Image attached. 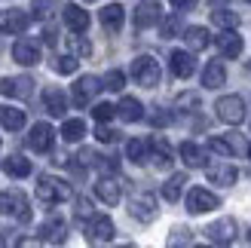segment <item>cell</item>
I'll list each match as a JSON object with an SVG mask.
<instances>
[{
	"mask_svg": "<svg viewBox=\"0 0 251 248\" xmlns=\"http://www.w3.org/2000/svg\"><path fill=\"white\" fill-rule=\"evenodd\" d=\"M129 215H132L135 221H141V224H150V221L156 218V196H150V193H138V196H132Z\"/></svg>",
	"mask_w": 251,
	"mask_h": 248,
	"instance_id": "cell-8",
	"label": "cell"
},
{
	"mask_svg": "<svg viewBox=\"0 0 251 248\" xmlns=\"http://www.w3.org/2000/svg\"><path fill=\"white\" fill-rule=\"evenodd\" d=\"M0 245H3V239H0Z\"/></svg>",
	"mask_w": 251,
	"mask_h": 248,
	"instance_id": "cell-49",
	"label": "cell"
},
{
	"mask_svg": "<svg viewBox=\"0 0 251 248\" xmlns=\"http://www.w3.org/2000/svg\"><path fill=\"white\" fill-rule=\"evenodd\" d=\"M205 175H208L211 184H218V187H233L236 178H239V172H236L230 163H215V166L205 169Z\"/></svg>",
	"mask_w": 251,
	"mask_h": 248,
	"instance_id": "cell-18",
	"label": "cell"
},
{
	"mask_svg": "<svg viewBox=\"0 0 251 248\" xmlns=\"http://www.w3.org/2000/svg\"><path fill=\"white\" fill-rule=\"evenodd\" d=\"M190 242H193V236L187 227H175L172 236H169V245H190Z\"/></svg>",
	"mask_w": 251,
	"mask_h": 248,
	"instance_id": "cell-38",
	"label": "cell"
},
{
	"mask_svg": "<svg viewBox=\"0 0 251 248\" xmlns=\"http://www.w3.org/2000/svg\"><path fill=\"white\" fill-rule=\"evenodd\" d=\"M86 135V123L83 120H65V126H61V138L65 141H80Z\"/></svg>",
	"mask_w": 251,
	"mask_h": 248,
	"instance_id": "cell-32",
	"label": "cell"
},
{
	"mask_svg": "<svg viewBox=\"0 0 251 248\" xmlns=\"http://www.w3.org/2000/svg\"><path fill=\"white\" fill-rule=\"evenodd\" d=\"M43 104H46V114L65 117V110H68V95L61 92L58 86H46V89H43Z\"/></svg>",
	"mask_w": 251,
	"mask_h": 248,
	"instance_id": "cell-19",
	"label": "cell"
},
{
	"mask_svg": "<svg viewBox=\"0 0 251 248\" xmlns=\"http://www.w3.org/2000/svg\"><path fill=\"white\" fill-rule=\"evenodd\" d=\"M218 205H221V199L205 187L187 190V212L190 215H205V212H211V208H218Z\"/></svg>",
	"mask_w": 251,
	"mask_h": 248,
	"instance_id": "cell-5",
	"label": "cell"
},
{
	"mask_svg": "<svg viewBox=\"0 0 251 248\" xmlns=\"http://www.w3.org/2000/svg\"><path fill=\"white\" fill-rule=\"evenodd\" d=\"M52 141H55V129L49 126V123H37L28 135V147L34 153H49L52 150Z\"/></svg>",
	"mask_w": 251,
	"mask_h": 248,
	"instance_id": "cell-9",
	"label": "cell"
},
{
	"mask_svg": "<svg viewBox=\"0 0 251 248\" xmlns=\"http://www.w3.org/2000/svg\"><path fill=\"white\" fill-rule=\"evenodd\" d=\"M123 86H126V74H123V71H107V77H104V89L120 92Z\"/></svg>",
	"mask_w": 251,
	"mask_h": 248,
	"instance_id": "cell-37",
	"label": "cell"
},
{
	"mask_svg": "<svg viewBox=\"0 0 251 248\" xmlns=\"http://www.w3.org/2000/svg\"><path fill=\"white\" fill-rule=\"evenodd\" d=\"M150 123H153V126H169V123H172V114H166V110H156V114L153 117H150Z\"/></svg>",
	"mask_w": 251,
	"mask_h": 248,
	"instance_id": "cell-43",
	"label": "cell"
},
{
	"mask_svg": "<svg viewBox=\"0 0 251 248\" xmlns=\"http://www.w3.org/2000/svg\"><path fill=\"white\" fill-rule=\"evenodd\" d=\"M211 22L218 25V28H239V16L236 12H230V9H218V12H211Z\"/></svg>",
	"mask_w": 251,
	"mask_h": 248,
	"instance_id": "cell-34",
	"label": "cell"
},
{
	"mask_svg": "<svg viewBox=\"0 0 251 248\" xmlns=\"http://www.w3.org/2000/svg\"><path fill=\"white\" fill-rule=\"evenodd\" d=\"M37 196H40V202H46V205H58V202L71 199V184H65L55 175H40L37 178Z\"/></svg>",
	"mask_w": 251,
	"mask_h": 248,
	"instance_id": "cell-1",
	"label": "cell"
},
{
	"mask_svg": "<svg viewBox=\"0 0 251 248\" xmlns=\"http://www.w3.org/2000/svg\"><path fill=\"white\" fill-rule=\"evenodd\" d=\"M31 9L37 19H49L58 9V0H31Z\"/></svg>",
	"mask_w": 251,
	"mask_h": 248,
	"instance_id": "cell-35",
	"label": "cell"
},
{
	"mask_svg": "<svg viewBox=\"0 0 251 248\" xmlns=\"http://www.w3.org/2000/svg\"><path fill=\"white\" fill-rule=\"evenodd\" d=\"M150 147H153V163L159 166V169H169L172 166V150H169V144H166V138H150Z\"/></svg>",
	"mask_w": 251,
	"mask_h": 248,
	"instance_id": "cell-31",
	"label": "cell"
},
{
	"mask_svg": "<svg viewBox=\"0 0 251 248\" xmlns=\"http://www.w3.org/2000/svg\"><path fill=\"white\" fill-rule=\"evenodd\" d=\"M71 49H74L77 55H89V52H92V46L86 43V40H80V37H71Z\"/></svg>",
	"mask_w": 251,
	"mask_h": 248,
	"instance_id": "cell-42",
	"label": "cell"
},
{
	"mask_svg": "<svg viewBox=\"0 0 251 248\" xmlns=\"http://www.w3.org/2000/svg\"><path fill=\"white\" fill-rule=\"evenodd\" d=\"M184 40H187V46H190L193 52H199V49H205L211 43V34L205 28H199V25H190V28L184 31Z\"/></svg>",
	"mask_w": 251,
	"mask_h": 248,
	"instance_id": "cell-28",
	"label": "cell"
},
{
	"mask_svg": "<svg viewBox=\"0 0 251 248\" xmlns=\"http://www.w3.org/2000/svg\"><path fill=\"white\" fill-rule=\"evenodd\" d=\"M147 141H141V138H132L129 144H126V156L132 159V163H147Z\"/></svg>",
	"mask_w": 251,
	"mask_h": 248,
	"instance_id": "cell-33",
	"label": "cell"
},
{
	"mask_svg": "<svg viewBox=\"0 0 251 248\" xmlns=\"http://www.w3.org/2000/svg\"><path fill=\"white\" fill-rule=\"evenodd\" d=\"M40 239H43V242H52V245L65 242V239H68V227H65V221H61V218H49L46 224L40 227Z\"/></svg>",
	"mask_w": 251,
	"mask_h": 248,
	"instance_id": "cell-21",
	"label": "cell"
},
{
	"mask_svg": "<svg viewBox=\"0 0 251 248\" xmlns=\"http://www.w3.org/2000/svg\"><path fill=\"white\" fill-rule=\"evenodd\" d=\"M12 58L25 68L37 65V61H40V43L31 40V37H22V40H16V46H12Z\"/></svg>",
	"mask_w": 251,
	"mask_h": 248,
	"instance_id": "cell-11",
	"label": "cell"
},
{
	"mask_svg": "<svg viewBox=\"0 0 251 248\" xmlns=\"http://www.w3.org/2000/svg\"><path fill=\"white\" fill-rule=\"evenodd\" d=\"M28 25H31V16L25 9H6L0 16V31H6V34H25Z\"/></svg>",
	"mask_w": 251,
	"mask_h": 248,
	"instance_id": "cell-13",
	"label": "cell"
},
{
	"mask_svg": "<svg viewBox=\"0 0 251 248\" xmlns=\"http://www.w3.org/2000/svg\"><path fill=\"white\" fill-rule=\"evenodd\" d=\"M34 80L31 77H6V80H0V95H6V98H28L34 89Z\"/></svg>",
	"mask_w": 251,
	"mask_h": 248,
	"instance_id": "cell-16",
	"label": "cell"
},
{
	"mask_svg": "<svg viewBox=\"0 0 251 248\" xmlns=\"http://www.w3.org/2000/svg\"><path fill=\"white\" fill-rule=\"evenodd\" d=\"M205 236H208V242H215V245H230L236 239V221L233 218L215 221V224L205 227Z\"/></svg>",
	"mask_w": 251,
	"mask_h": 248,
	"instance_id": "cell-10",
	"label": "cell"
},
{
	"mask_svg": "<svg viewBox=\"0 0 251 248\" xmlns=\"http://www.w3.org/2000/svg\"><path fill=\"white\" fill-rule=\"evenodd\" d=\"M86 239L101 245V242H110L114 239V221H110L107 215H95L89 218V224H86Z\"/></svg>",
	"mask_w": 251,
	"mask_h": 248,
	"instance_id": "cell-7",
	"label": "cell"
},
{
	"mask_svg": "<svg viewBox=\"0 0 251 248\" xmlns=\"http://www.w3.org/2000/svg\"><path fill=\"white\" fill-rule=\"evenodd\" d=\"M65 25L74 31V34H83L86 28H89V12H86L80 3H65Z\"/></svg>",
	"mask_w": 251,
	"mask_h": 248,
	"instance_id": "cell-17",
	"label": "cell"
},
{
	"mask_svg": "<svg viewBox=\"0 0 251 248\" xmlns=\"http://www.w3.org/2000/svg\"><path fill=\"white\" fill-rule=\"evenodd\" d=\"M215 46L224 58H239L242 55V37L236 34V28H227L221 37H215Z\"/></svg>",
	"mask_w": 251,
	"mask_h": 248,
	"instance_id": "cell-14",
	"label": "cell"
},
{
	"mask_svg": "<svg viewBox=\"0 0 251 248\" xmlns=\"http://www.w3.org/2000/svg\"><path fill=\"white\" fill-rule=\"evenodd\" d=\"M159 25H162V37H175V34H178V16L159 19Z\"/></svg>",
	"mask_w": 251,
	"mask_h": 248,
	"instance_id": "cell-41",
	"label": "cell"
},
{
	"mask_svg": "<svg viewBox=\"0 0 251 248\" xmlns=\"http://www.w3.org/2000/svg\"><path fill=\"white\" fill-rule=\"evenodd\" d=\"M3 169H6V175H12V178H28L31 175V163L25 156H19V153L6 156L3 159Z\"/></svg>",
	"mask_w": 251,
	"mask_h": 248,
	"instance_id": "cell-29",
	"label": "cell"
},
{
	"mask_svg": "<svg viewBox=\"0 0 251 248\" xmlns=\"http://www.w3.org/2000/svg\"><path fill=\"white\" fill-rule=\"evenodd\" d=\"M181 159H184L190 169H202V166H205V150H202L199 144H193V141H184V144H181Z\"/></svg>",
	"mask_w": 251,
	"mask_h": 248,
	"instance_id": "cell-27",
	"label": "cell"
},
{
	"mask_svg": "<svg viewBox=\"0 0 251 248\" xmlns=\"http://www.w3.org/2000/svg\"><path fill=\"white\" fill-rule=\"evenodd\" d=\"M0 215L19 218V221H31L28 196H25L22 190H0Z\"/></svg>",
	"mask_w": 251,
	"mask_h": 248,
	"instance_id": "cell-3",
	"label": "cell"
},
{
	"mask_svg": "<svg viewBox=\"0 0 251 248\" xmlns=\"http://www.w3.org/2000/svg\"><path fill=\"white\" fill-rule=\"evenodd\" d=\"M101 89H104L101 80L92 77V74H86V77H80L77 83H74V104H77V107H86Z\"/></svg>",
	"mask_w": 251,
	"mask_h": 248,
	"instance_id": "cell-6",
	"label": "cell"
},
{
	"mask_svg": "<svg viewBox=\"0 0 251 248\" xmlns=\"http://www.w3.org/2000/svg\"><path fill=\"white\" fill-rule=\"evenodd\" d=\"M196 3H199V0H172V6H175V9H193Z\"/></svg>",
	"mask_w": 251,
	"mask_h": 248,
	"instance_id": "cell-46",
	"label": "cell"
},
{
	"mask_svg": "<svg viewBox=\"0 0 251 248\" xmlns=\"http://www.w3.org/2000/svg\"><path fill=\"white\" fill-rule=\"evenodd\" d=\"M215 114L221 123H227V126H239L245 120V101L239 95H224L215 101Z\"/></svg>",
	"mask_w": 251,
	"mask_h": 248,
	"instance_id": "cell-4",
	"label": "cell"
},
{
	"mask_svg": "<svg viewBox=\"0 0 251 248\" xmlns=\"http://www.w3.org/2000/svg\"><path fill=\"white\" fill-rule=\"evenodd\" d=\"M95 138L101 141V144H114V141L120 138V132H117V129H107L104 123H101V126H98V132H95Z\"/></svg>",
	"mask_w": 251,
	"mask_h": 248,
	"instance_id": "cell-40",
	"label": "cell"
},
{
	"mask_svg": "<svg viewBox=\"0 0 251 248\" xmlns=\"http://www.w3.org/2000/svg\"><path fill=\"white\" fill-rule=\"evenodd\" d=\"M169 65H172L175 77L187 80V77H193V71H196V58H193V52H187V49H175L172 58H169Z\"/></svg>",
	"mask_w": 251,
	"mask_h": 248,
	"instance_id": "cell-15",
	"label": "cell"
},
{
	"mask_svg": "<svg viewBox=\"0 0 251 248\" xmlns=\"http://www.w3.org/2000/svg\"><path fill=\"white\" fill-rule=\"evenodd\" d=\"M159 19H162V9L153 0H147V3H141L135 9V28H150V25H156Z\"/></svg>",
	"mask_w": 251,
	"mask_h": 248,
	"instance_id": "cell-20",
	"label": "cell"
},
{
	"mask_svg": "<svg viewBox=\"0 0 251 248\" xmlns=\"http://www.w3.org/2000/svg\"><path fill=\"white\" fill-rule=\"evenodd\" d=\"M248 242H251V230H248Z\"/></svg>",
	"mask_w": 251,
	"mask_h": 248,
	"instance_id": "cell-47",
	"label": "cell"
},
{
	"mask_svg": "<svg viewBox=\"0 0 251 248\" xmlns=\"http://www.w3.org/2000/svg\"><path fill=\"white\" fill-rule=\"evenodd\" d=\"M77 218L83 221V218H92V205L86 202V199H77Z\"/></svg>",
	"mask_w": 251,
	"mask_h": 248,
	"instance_id": "cell-44",
	"label": "cell"
},
{
	"mask_svg": "<svg viewBox=\"0 0 251 248\" xmlns=\"http://www.w3.org/2000/svg\"><path fill=\"white\" fill-rule=\"evenodd\" d=\"M117 117L126 120V123H138V120L144 117V104L138 101V98L126 95V98H120V104H117Z\"/></svg>",
	"mask_w": 251,
	"mask_h": 248,
	"instance_id": "cell-22",
	"label": "cell"
},
{
	"mask_svg": "<svg viewBox=\"0 0 251 248\" xmlns=\"http://www.w3.org/2000/svg\"><path fill=\"white\" fill-rule=\"evenodd\" d=\"M77 65H80V61L74 58V55H55L52 58V71L55 74H74V71H77Z\"/></svg>",
	"mask_w": 251,
	"mask_h": 248,
	"instance_id": "cell-36",
	"label": "cell"
},
{
	"mask_svg": "<svg viewBox=\"0 0 251 248\" xmlns=\"http://www.w3.org/2000/svg\"><path fill=\"white\" fill-rule=\"evenodd\" d=\"M0 126L9 129V132L25 129V110L12 107V104H0Z\"/></svg>",
	"mask_w": 251,
	"mask_h": 248,
	"instance_id": "cell-23",
	"label": "cell"
},
{
	"mask_svg": "<svg viewBox=\"0 0 251 248\" xmlns=\"http://www.w3.org/2000/svg\"><path fill=\"white\" fill-rule=\"evenodd\" d=\"M248 3H251V0H248Z\"/></svg>",
	"mask_w": 251,
	"mask_h": 248,
	"instance_id": "cell-51",
	"label": "cell"
},
{
	"mask_svg": "<svg viewBox=\"0 0 251 248\" xmlns=\"http://www.w3.org/2000/svg\"><path fill=\"white\" fill-rule=\"evenodd\" d=\"M248 156H251V147H248Z\"/></svg>",
	"mask_w": 251,
	"mask_h": 248,
	"instance_id": "cell-48",
	"label": "cell"
},
{
	"mask_svg": "<svg viewBox=\"0 0 251 248\" xmlns=\"http://www.w3.org/2000/svg\"><path fill=\"white\" fill-rule=\"evenodd\" d=\"M89 3H92V0H89Z\"/></svg>",
	"mask_w": 251,
	"mask_h": 248,
	"instance_id": "cell-50",
	"label": "cell"
},
{
	"mask_svg": "<svg viewBox=\"0 0 251 248\" xmlns=\"http://www.w3.org/2000/svg\"><path fill=\"white\" fill-rule=\"evenodd\" d=\"M184 184H187V175H172L166 184H162V199H166V202H178L181 193H184Z\"/></svg>",
	"mask_w": 251,
	"mask_h": 248,
	"instance_id": "cell-30",
	"label": "cell"
},
{
	"mask_svg": "<svg viewBox=\"0 0 251 248\" xmlns=\"http://www.w3.org/2000/svg\"><path fill=\"white\" fill-rule=\"evenodd\" d=\"M114 114H117V107H114V104H95V107H92V117H95L98 123L114 120Z\"/></svg>",
	"mask_w": 251,
	"mask_h": 248,
	"instance_id": "cell-39",
	"label": "cell"
},
{
	"mask_svg": "<svg viewBox=\"0 0 251 248\" xmlns=\"http://www.w3.org/2000/svg\"><path fill=\"white\" fill-rule=\"evenodd\" d=\"M196 104H199L196 95H181V98H178V107H196Z\"/></svg>",
	"mask_w": 251,
	"mask_h": 248,
	"instance_id": "cell-45",
	"label": "cell"
},
{
	"mask_svg": "<svg viewBox=\"0 0 251 248\" xmlns=\"http://www.w3.org/2000/svg\"><path fill=\"white\" fill-rule=\"evenodd\" d=\"M123 22H126V9H123L120 3H110V6L101 9V25H104L110 34H117V31L123 28Z\"/></svg>",
	"mask_w": 251,
	"mask_h": 248,
	"instance_id": "cell-26",
	"label": "cell"
},
{
	"mask_svg": "<svg viewBox=\"0 0 251 248\" xmlns=\"http://www.w3.org/2000/svg\"><path fill=\"white\" fill-rule=\"evenodd\" d=\"M227 83V71H224L221 61H208L205 71H202V86L205 89H221Z\"/></svg>",
	"mask_w": 251,
	"mask_h": 248,
	"instance_id": "cell-24",
	"label": "cell"
},
{
	"mask_svg": "<svg viewBox=\"0 0 251 248\" xmlns=\"http://www.w3.org/2000/svg\"><path fill=\"white\" fill-rule=\"evenodd\" d=\"M95 196H98L104 205H117L123 193H120V184H117L114 178H101V181L95 184Z\"/></svg>",
	"mask_w": 251,
	"mask_h": 248,
	"instance_id": "cell-25",
	"label": "cell"
},
{
	"mask_svg": "<svg viewBox=\"0 0 251 248\" xmlns=\"http://www.w3.org/2000/svg\"><path fill=\"white\" fill-rule=\"evenodd\" d=\"M208 147H211L215 153H221V156H236V153L245 150V144H242L239 135H211V138H208Z\"/></svg>",
	"mask_w": 251,
	"mask_h": 248,
	"instance_id": "cell-12",
	"label": "cell"
},
{
	"mask_svg": "<svg viewBox=\"0 0 251 248\" xmlns=\"http://www.w3.org/2000/svg\"><path fill=\"white\" fill-rule=\"evenodd\" d=\"M162 77V71H159V61L156 58H150V55H138L132 61V80L138 86H144V89H153V86L159 83Z\"/></svg>",
	"mask_w": 251,
	"mask_h": 248,
	"instance_id": "cell-2",
	"label": "cell"
}]
</instances>
